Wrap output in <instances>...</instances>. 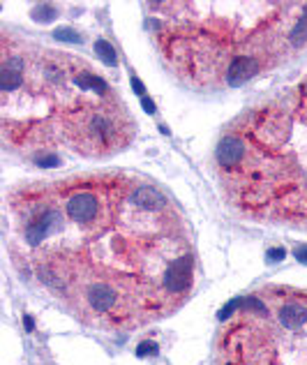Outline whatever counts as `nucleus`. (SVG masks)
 Returning a JSON list of instances; mask_svg holds the SVG:
<instances>
[{"instance_id": "nucleus-1", "label": "nucleus", "mask_w": 307, "mask_h": 365, "mask_svg": "<svg viewBox=\"0 0 307 365\" xmlns=\"http://www.w3.org/2000/svg\"><path fill=\"white\" fill-rule=\"evenodd\" d=\"M14 268L77 321L137 333L194 294V236L180 206L139 173L111 169L16 185L5 199Z\"/></svg>"}, {"instance_id": "nucleus-2", "label": "nucleus", "mask_w": 307, "mask_h": 365, "mask_svg": "<svg viewBox=\"0 0 307 365\" xmlns=\"http://www.w3.org/2000/svg\"><path fill=\"white\" fill-rule=\"evenodd\" d=\"M0 135L10 151L37 164L58 162L61 153L104 160L134 141L137 120L111 81L86 58L5 30Z\"/></svg>"}, {"instance_id": "nucleus-3", "label": "nucleus", "mask_w": 307, "mask_h": 365, "mask_svg": "<svg viewBox=\"0 0 307 365\" xmlns=\"http://www.w3.org/2000/svg\"><path fill=\"white\" fill-rule=\"evenodd\" d=\"M164 68L194 90H231L307 54V3H153Z\"/></svg>"}, {"instance_id": "nucleus-4", "label": "nucleus", "mask_w": 307, "mask_h": 365, "mask_svg": "<svg viewBox=\"0 0 307 365\" xmlns=\"http://www.w3.org/2000/svg\"><path fill=\"white\" fill-rule=\"evenodd\" d=\"M215 173L236 213L307 234V74L231 123Z\"/></svg>"}, {"instance_id": "nucleus-5", "label": "nucleus", "mask_w": 307, "mask_h": 365, "mask_svg": "<svg viewBox=\"0 0 307 365\" xmlns=\"http://www.w3.org/2000/svg\"><path fill=\"white\" fill-rule=\"evenodd\" d=\"M215 365H307V289L265 285L224 312Z\"/></svg>"}]
</instances>
